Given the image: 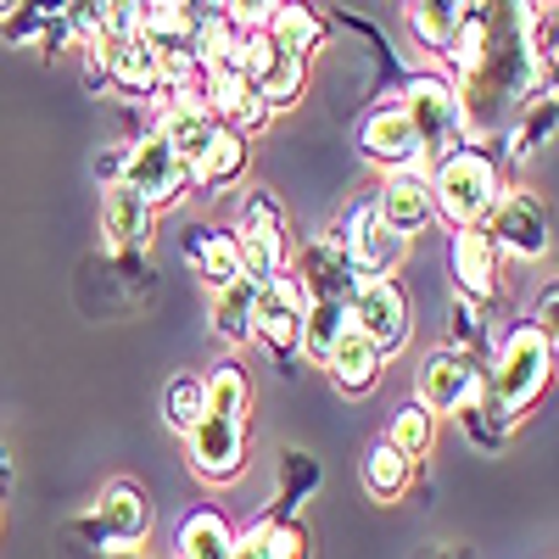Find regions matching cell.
I'll list each match as a JSON object with an SVG mask.
<instances>
[{
  "mask_svg": "<svg viewBox=\"0 0 559 559\" xmlns=\"http://www.w3.org/2000/svg\"><path fill=\"white\" fill-rule=\"evenodd\" d=\"M247 163H252V140L236 129H218L207 140V152L191 163V185L197 191H224V185H236L247 174Z\"/></svg>",
  "mask_w": 559,
  "mask_h": 559,
  "instance_id": "obj_22",
  "label": "cell"
},
{
  "mask_svg": "<svg viewBox=\"0 0 559 559\" xmlns=\"http://www.w3.org/2000/svg\"><path fill=\"white\" fill-rule=\"evenodd\" d=\"M448 258H453V280H459V297H464V302H492V297H498L503 252H498V241L487 236L481 224H471V229H453V247H448Z\"/></svg>",
  "mask_w": 559,
  "mask_h": 559,
  "instance_id": "obj_19",
  "label": "cell"
},
{
  "mask_svg": "<svg viewBox=\"0 0 559 559\" xmlns=\"http://www.w3.org/2000/svg\"><path fill=\"white\" fill-rule=\"evenodd\" d=\"M302 280L297 274H274L258 286V302H252V342H263L274 358H292L297 353V336H302Z\"/></svg>",
  "mask_w": 559,
  "mask_h": 559,
  "instance_id": "obj_9",
  "label": "cell"
},
{
  "mask_svg": "<svg viewBox=\"0 0 559 559\" xmlns=\"http://www.w3.org/2000/svg\"><path fill=\"white\" fill-rule=\"evenodd\" d=\"M269 521H274V515H263V521H252L247 532H236V554H229V559H263V537H269Z\"/></svg>",
  "mask_w": 559,
  "mask_h": 559,
  "instance_id": "obj_36",
  "label": "cell"
},
{
  "mask_svg": "<svg viewBox=\"0 0 559 559\" xmlns=\"http://www.w3.org/2000/svg\"><path fill=\"white\" fill-rule=\"evenodd\" d=\"M342 324H347V297H308V302H302V336H297V353L319 364L324 347L336 342Z\"/></svg>",
  "mask_w": 559,
  "mask_h": 559,
  "instance_id": "obj_31",
  "label": "cell"
},
{
  "mask_svg": "<svg viewBox=\"0 0 559 559\" xmlns=\"http://www.w3.org/2000/svg\"><path fill=\"white\" fill-rule=\"evenodd\" d=\"M229 236H236V269H241V280L263 286V280L286 274L292 236H286V213H280V202L247 197V213H241V224L229 229Z\"/></svg>",
  "mask_w": 559,
  "mask_h": 559,
  "instance_id": "obj_6",
  "label": "cell"
},
{
  "mask_svg": "<svg viewBox=\"0 0 559 559\" xmlns=\"http://www.w3.org/2000/svg\"><path fill=\"white\" fill-rule=\"evenodd\" d=\"M464 17H471V0H408V28L426 51H453Z\"/></svg>",
  "mask_w": 559,
  "mask_h": 559,
  "instance_id": "obj_25",
  "label": "cell"
},
{
  "mask_svg": "<svg viewBox=\"0 0 559 559\" xmlns=\"http://www.w3.org/2000/svg\"><path fill=\"white\" fill-rule=\"evenodd\" d=\"M347 319L381 347V358L403 353L408 347V331H414L408 292L397 286L392 274H353V286H347Z\"/></svg>",
  "mask_w": 559,
  "mask_h": 559,
  "instance_id": "obj_4",
  "label": "cell"
},
{
  "mask_svg": "<svg viewBox=\"0 0 559 559\" xmlns=\"http://www.w3.org/2000/svg\"><path fill=\"white\" fill-rule=\"evenodd\" d=\"M481 229L498 241V252L521 258V263H537L554 247V213H548L543 191H532V185H503Z\"/></svg>",
  "mask_w": 559,
  "mask_h": 559,
  "instance_id": "obj_3",
  "label": "cell"
},
{
  "mask_svg": "<svg viewBox=\"0 0 559 559\" xmlns=\"http://www.w3.org/2000/svg\"><path fill=\"white\" fill-rule=\"evenodd\" d=\"M426 185H431V207L448 229H471V224H487L498 191H503V174L487 152L476 146H453L442 152L431 168H426Z\"/></svg>",
  "mask_w": 559,
  "mask_h": 559,
  "instance_id": "obj_2",
  "label": "cell"
},
{
  "mask_svg": "<svg viewBox=\"0 0 559 559\" xmlns=\"http://www.w3.org/2000/svg\"><path fill=\"white\" fill-rule=\"evenodd\" d=\"M84 532H96L107 548H134L140 537L152 532V498L140 492L134 481H112V487L96 498V509H90Z\"/></svg>",
  "mask_w": 559,
  "mask_h": 559,
  "instance_id": "obj_18",
  "label": "cell"
},
{
  "mask_svg": "<svg viewBox=\"0 0 559 559\" xmlns=\"http://www.w3.org/2000/svg\"><path fill=\"white\" fill-rule=\"evenodd\" d=\"M236 554V526L218 509H191L174 532V559H229Z\"/></svg>",
  "mask_w": 559,
  "mask_h": 559,
  "instance_id": "obj_23",
  "label": "cell"
},
{
  "mask_svg": "<svg viewBox=\"0 0 559 559\" xmlns=\"http://www.w3.org/2000/svg\"><path fill=\"white\" fill-rule=\"evenodd\" d=\"M274 7H280V0H218V12L236 23V28H263Z\"/></svg>",
  "mask_w": 559,
  "mask_h": 559,
  "instance_id": "obj_35",
  "label": "cell"
},
{
  "mask_svg": "<svg viewBox=\"0 0 559 559\" xmlns=\"http://www.w3.org/2000/svg\"><path fill=\"white\" fill-rule=\"evenodd\" d=\"M17 7H23V0H0V23H7V17H17Z\"/></svg>",
  "mask_w": 559,
  "mask_h": 559,
  "instance_id": "obj_37",
  "label": "cell"
},
{
  "mask_svg": "<svg viewBox=\"0 0 559 559\" xmlns=\"http://www.w3.org/2000/svg\"><path fill=\"white\" fill-rule=\"evenodd\" d=\"M118 179H129L134 191L152 202V213H163V207H174L185 191H191V163H179L157 134H146V140H134V146L123 152Z\"/></svg>",
  "mask_w": 559,
  "mask_h": 559,
  "instance_id": "obj_8",
  "label": "cell"
},
{
  "mask_svg": "<svg viewBox=\"0 0 559 559\" xmlns=\"http://www.w3.org/2000/svg\"><path fill=\"white\" fill-rule=\"evenodd\" d=\"M263 559H308V532L297 521H269Z\"/></svg>",
  "mask_w": 559,
  "mask_h": 559,
  "instance_id": "obj_34",
  "label": "cell"
},
{
  "mask_svg": "<svg viewBox=\"0 0 559 559\" xmlns=\"http://www.w3.org/2000/svg\"><path fill=\"white\" fill-rule=\"evenodd\" d=\"M202 392H207V414H224V419H247L252 414V381L236 358L213 364L202 376Z\"/></svg>",
  "mask_w": 559,
  "mask_h": 559,
  "instance_id": "obj_30",
  "label": "cell"
},
{
  "mask_svg": "<svg viewBox=\"0 0 559 559\" xmlns=\"http://www.w3.org/2000/svg\"><path fill=\"white\" fill-rule=\"evenodd\" d=\"M386 442L419 464V459L431 453V442H437V414H431L426 403H403V408L386 419Z\"/></svg>",
  "mask_w": 559,
  "mask_h": 559,
  "instance_id": "obj_32",
  "label": "cell"
},
{
  "mask_svg": "<svg viewBox=\"0 0 559 559\" xmlns=\"http://www.w3.org/2000/svg\"><path fill=\"white\" fill-rule=\"evenodd\" d=\"M554 381V331L543 324H515L503 336V347L492 353L487 369V403L498 414V426H521V419L543 403Z\"/></svg>",
  "mask_w": 559,
  "mask_h": 559,
  "instance_id": "obj_1",
  "label": "cell"
},
{
  "mask_svg": "<svg viewBox=\"0 0 559 559\" xmlns=\"http://www.w3.org/2000/svg\"><path fill=\"white\" fill-rule=\"evenodd\" d=\"M185 258H191V269L207 280V292H218L224 280H236V236L229 229H191L185 236Z\"/></svg>",
  "mask_w": 559,
  "mask_h": 559,
  "instance_id": "obj_29",
  "label": "cell"
},
{
  "mask_svg": "<svg viewBox=\"0 0 559 559\" xmlns=\"http://www.w3.org/2000/svg\"><path fill=\"white\" fill-rule=\"evenodd\" d=\"M207 414V392H202V376H179L168 381V397H163V419H168V431L185 437L197 426V419Z\"/></svg>",
  "mask_w": 559,
  "mask_h": 559,
  "instance_id": "obj_33",
  "label": "cell"
},
{
  "mask_svg": "<svg viewBox=\"0 0 559 559\" xmlns=\"http://www.w3.org/2000/svg\"><path fill=\"white\" fill-rule=\"evenodd\" d=\"M358 476H364V492L376 498V503H403L408 487H414V459L397 453L386 437H376L364 448V464H358Z\"/></svg>",
  "mask_w": 559,
  "mask_h": 559,
  "instance_id": "obj_21",
  "label": "cell"
},
{
  "mask_svg": "<svg viewBox=\"0 0 559 559\" xmlns=\"http://www.w3.org/2000/svg\"><path fill=\"white\" fill-rule=\"evenodd\" d=\"M481 392V369H476V353H459V347H437L426 358V369H419V392L414 403H426L437 419L442 414H459L471 408Z\"/></svg>",
  "mask_w": 559,
  "mask_h": 559,
  "instance_id": "obj_11",
  "label": "cell"
},
{
  "mask_svg": "<svg viewBox=\"0 0 559 559\" xmlns=\"http://www.w3.org/2000/svg\"><path fill=\"white\" fill-rule=\"evenodd\" d=\"M319 369L331 376V386L336 392H347V397H369L381 386V369H386V358H381V347L369 342L358 324L347 319L342 331H336V342L324 347V358H319Z\"/></svg>",
  "mask_w": 559,
  "mask_h": 559,
  "instance_id": "obj_16",
  "label": "cell"
},
{
  "mask_svg": "<svg viewBox=\"0 0 559 559\" xmlns=\"http://www.w3.org/2000/svg\"><path fill=\"white\" fill-rule=\"evenodd\" d=\"M197 96H202V107L218 118V129H236V134H258L274 112L263 107V96L236 73V68H213V73H202L197 79Z\"/></svg>",
  "mask_w": 559,
  "mask_h": 559,
  "instance_id": "obj_17",
  "label": "cell"
},
{
  "mask_svg": "<svg viewBox=\"0 0 559 559\" xmlns=\"http://www.w3.org/2000/svg\"><path fill=\"white\" fill-rule=\"evenodd\" d=\"M263 34L280 45V51H292V57L308 62L324 45V17L308 7V0H280V7L269 12V23H263Z\"/></svg>",
  "mask_w": 559,
  "mask_h": 559,
  "instance_id": "obj_24",
  "label": "cell"
},
{
  "mask_svg": "<svg viewBox=\"0 0 559 559\" xmlns=\"http://www.w3.org/2000/svg\"><path fill=\"white\" fill-rule=\"evenodd\" d=\"M336 252L347 258L353 274H397L408 241L392 236V229L376 218V207H369V202H358V207L347 213V224H342V236H336Z\"/></svg>",
  "mask_w": 559,
  "mask_h": 559,
  "instance_id": "obj_13",
  "label": "cell"
},
{
  "mask_svg": "<svg viewBox=\"0 0 559 559\" xmlns=\"http://www.w3.org/2000/svg\"><path fill=\"white\" fill-rule=\"evenodd\" d=\"M397 107L408 112L419 146H426V168H431L442 152L464 146V140H459V129H464V102H459L453 79H442V73H414Z\"/></svg>",
  "mask_w": 559,
  "mask_h": 559,
  "instance_id": "obj_5",
  "label": "cell"
},
{
  "mask_svg": "<svg viewBox=\"0 0 559 559\" xmlns=\"http://www.w3.org/2000/svg\"><path fill=\"white\" fill-rule=\"evenodd\" d=\"M152 202L134 191L129 179H107L102 185V236L112 252H134V247H152Z\"/></svg>",
  "mask_w": 559,
  "mask_h": 559,
  "instance_id": "obj_20",
  "label": "cell"
},
{
  "mask_svg": "<svg viewBox=\"0 0 559 559\" xmlns=\"http://www.w3.org/2000/svg\"><path fill=\"white\" fill-rule=\"evenodd\" d=\"M185 453H191V471L213 487L236 481L247 471V419H224V414H202L191 431H185Z\"/></svg>",
  "mask_w": 559,
  "mask_h": 559,
  "instance_id": "obj_7",
  "label": "cell"
},
{
  "mask_svg": "<svg viewBox=\"0 0 559 559\" xmlns=\"http://www.w3.org/2000/svg\"><path fill=\"white\" fill-rule=\"evenodd\" d=\"M252 302H258V286L252 280H224L213 292V336L229 342V347H247L252 342Z\"/></svg>",
  "mask_w": 559,
  "mask_h": 559,
  "instance_id": "obj_26",
  "label": "cell"
},
{
  "mask_svg": "<svg viewBox=\"0 0 559 559\" xmlns=\"http://www.w3.org/2000/svg\"><path fill=\"white\" fill-rule=\"evenodd\" d=\"M376 218L392 229V236L414 241L437 224V207H431V185H426V168H397V174H381V191H376Z\"/></svg>",
  "mask_w": 559,
  "mask_h": 559,
  "instance_id": "obj_12",
  "label": "cell"
},
{
  "mask_svg": "<svg viewBox=\"0 0 559 559\" xmlns=\"http://www.w3.org/2000/svg\"><path fill=\"white\" fill-rule=\"evenodd\" d=\"M152 134L163 140L179 163H197L207 152V140L218 134V118L202 107L197 84H185V90H163V107H157V129Z\"/></svg>",
  "mask_w": 559,
  "mask_h": 559,
  "instance_id": "obj_14",
  "label": "cell"
},
{
  "mask_svg": "<svg viewBox=\"0 0 559 559\" xmlns=\"http://www.w3.org/2000/svg\"><path fill=\"white\" fill-rule=\"evenodd\" d=\"M252 90L263 96V107H269V112H286V107H297V102H302V90H308V62L274 45V57L263 62V73L252 79Z\"/></svg>",
  "mask_w": 559,
  "mask_h": 559,
  "instance_id": "obj_28",
  "label": "cell"
},
{
  "mask_svg": "<svg viewBox=\"0 0 559 559\" xmlns=\"http://www.w3.org/2000/svg\"><path fill=\"white\" fill-rule=\"evenodd\" d=\"M358 152L364 163H376L381 174H397V168H426V146L408 123V112L392 102V107H376L358 129Z\"/></svg>",
  "mask_w": 559,
  "mask_h": 559,
  "instance_id": "obj_15",
  "label": "cell"
},
{
  "mask_svg": "<svg viewBox=\"0 0 559 559\" xmlns=\"http://www.w3.org/2000/svg\"><path fill=\"white\" fill-rule=\"evenodd\" d=\"M241 34L224 12H202L191 23V57H197V73H213V68H236V51H241Z\"/></svg>",
  "mask_w": 559,
  "mask_h": 559,
  "instance_id": "obj_27",
  "label": "cell"
},
{
  "mask_svg": "<svg viewBox=\"0 0 559 559\" xmlns=\"http://www.w3.org/2000/svg\"><path fill=\"white\" fill-rule=\"evenodd\" d=\"M90 57L102 62V79L118 90V96H163V62L146 45V34H129V39H90Z\"/></svg>",
  "mask_w": 559,
  "mask_h": 559,
  "instance_id": "obj_10",
  "label": "cell"
}]
</instances>
